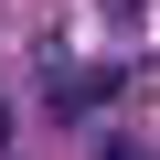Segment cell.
Instances as JSON below:
<instances>
[{"mask_svg":"<svg viewBox=\"0 0 160 160\" xmlns=\"http://www.w3.org/2000/svg\"><path fill=\"white\" fill-rule=\"evenodd\" d=\"M118 86H128L118 64H86V75H64V64H53V118H96Z\"/></svg>","mask_w":160,"mask_h":160,"instance_id":"1","label":"cell"},{"mask_svg":"<svg viewBox=\"0 0 160 160\" xmlns=\"http://www.w3.org/2000/svg\"><path fill=\"white\" fill-rule=\"evenodd\" d=\"M96 160H149V149H139L128 128H107V139H96Z\"/></svg>","mask_w":160,"mask_h":160,"instance_id":"2","label":"cell"}]
</instances>
